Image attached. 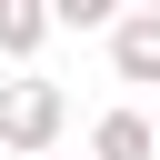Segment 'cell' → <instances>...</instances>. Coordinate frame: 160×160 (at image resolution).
Masks as SVG:
<instances>
[{
	"mask_svg": "<svg viewBox=\"0 0 160 160\" xmlns=\"http://www.w3.org/2000/svg\"><path fill=\"white\" fill-rule=\"evenodd\" d=\"M70 130V100H60V80H0V150H20V160H40L50 140Z\"/></svg>",
	"mask_w": 160,
	"mask_h": 160,
	"instance_id": "6da1fadb",
	"label": "cell"
},
{
	"mask_svg": "<svg viewBox=\"0 0 160 160\" xmlns=\"http://www.w3.org/2000/svg\"><path fill=\"white\" fill-rule=\"evenodd\" d=\"M110 70L120 80H160V10H130L110 30Z\"/></svg>",
	"mask_w": 160,
	"mask_h": 160,
	"instance_id": "7a4b0ae2",
	"label": "cell"
},
{
	"mask_svg": "<svg viewBox=\"0 0 160 160\" xmlns=\"http://www.w3.org/2000/svg\"><path fill=\"white\" fill-rule=\"evenodd\" d=\"M90 160H160V130H150L140 110H100V130H90Z\"/></svg>",
	"mask_w": 160,
	"mask_h": 160,
	"instance_id": "3957f363",
	"label": "cell"
},
{
	"mask_svg": "<svg viewBox=\"0 0 160 160\" xmlns=\"http://www.w3.org/2000/svg\"><path fill=\"white\" fill-rule=\"evenodd\" d=\"M50 30H60V20H50V0H0V60H30Z\"/></svg>",
	"mask_w": 160,
	"mask_h": 160,
	"instance_id": "277c9868",
	"label": "cell"
},
{
	"mask_svg": "<svg viewBox=\"0 0 160 160\" xmlns=\"http://www.w3.org/2000/svg\"><path fill=\"white\" fill-rule=\"evenodd\" d=\"M50 20H60V30H120L130 0H50Z\"/></svg>",
	"mask_w": 160,
	"mask_h": 160,
	"instance_id": "5b68a950",
	"label": "cell"
},
{
	"mask_svg": "<svg viewBox=\"0 0 160 160\" xmlns=\"http://www.w3.org/2000/svg\"><path fill=\"white\" fill-rule=\"evenodd\" d=\"M130 10H160V0H130Z\"/></svg>",
	"mask_w": 160,
	"mask_h": 160,
	"instance_id": "8992f818",
	"label": "cell"
}]
</instances>
